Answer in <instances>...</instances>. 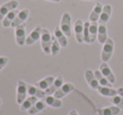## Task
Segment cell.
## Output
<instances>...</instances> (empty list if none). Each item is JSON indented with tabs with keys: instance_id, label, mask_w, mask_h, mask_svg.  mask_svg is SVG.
Wrapping results in <instances>:
<instances>
[{
	"instance_id": "35",
	"label": "cell",
	"mask_w": 123,
	"mask_h": 115,
	"mask_svg": "<svg viewBox=\"0 0 123 115\" xmlns=\"http://www.w3.org/2000/svg\"><path fill=\"white\" fill-rule=\"evenodd\" d=\"M1 103H2V102H1V100H0V105H1Z\"/></svg>"
},
{
	"instance_id": "22",
	"label": "cell",
	"mask_w": 123,
	"mask_h": 115,
	"mask_svg": "<svg viewBox=\"0 0 123 115\" xmlns=\"http://www.w3.org/2000/svg\"><path fill=\"white\" fill-rule=\"evenodd\" d=\"M19 12V11L17 10V9H14V10L8 13L5 17L4 18V19H3V25H4V27L7 28V27L11 26V24H12V22L14 21V19H15L16 15H17Z\"/></svg>"
},
{
	"instance_id": "15",
	"label": "cell",
	"mask_w": 123,
	"mask_h": 115,
	"mask_svg": "<svg viewBox=\"0 0 123 115\" xmlns=\"http://www.w3.org/2000/svg\"><path fill=\"white\" fill-rule=\"evenodd\" d=\"M121 112V108L117 106H111L108 108H99L97 110V113L99 115H117Z\"/></svg>"
},
{
	"instance_id": "7",
	"label": "cell",
	"mask_w": 123,
	"mask_h": 115,
	"mask_svg": "<svg viewBox=\"0 0 123 115\" xmlns=\"http://www.w3.org/2000/svg\"><path fill=\"white\" fill-rule=\"evenodd\" d=\"M62 84H63V78H62V76H58L54 80V81L51 83V86L45 90V94H46V96L54 94V93L62 86Z\"/></svg>"
},
{
	"instance_id": "6",
	"label": "cell",
	"mask_w": 123,
	"mask_h": 115,
	"mask_svg": "<svg viewBox=\"0 0 123 115\" xmlns=\"http://www.w3.org/2000/svg\"><path fill=\"white\" fill-rule=\"evenodd\" d=\"M15 38L16 42L19 46H23L25 45L26 40V32H25V26L24 24L17 26L15 29Z\"/></svg>"
},
{
	"instance_id": "23",
	"label": "cell",
	"mask_w": 123,
	"mask_h": 115,
	"mask_svg": "<svg viewBox=\"0 0 123 115\" xmlns=\"http://www.w3.org/2000/svg\"><path fill=\"white\" fill-rule=\"evenodd\" d=\"M107 29H106L105 24H99L98 27V34L97 39L100 44H103L107 40Z\"/></svg>"
},
{
	"instance_id": "36",
	"label": "cell",
	"mask_w": 123,
	"mask_h": 115,
	"mask_svg": "<svg viewBox=\"0 0 123 115\" xmlns=\"http://www.w3.org/2000/svg\"><path fill=\"white\" fill-rule=\"evenodd\" d=\"M88 1H93V0H88Z\"/></svg>"
},
{
	"instance_id": "18",
	"label": "cell",
	"mask_w": 123,
	"mask_h": 115,
	"mask_svg": "<svg viewBox=\"0 0 123 115\" xmlns=\"http://www.w3.org/2000/svg\"><path fill=\"white\" fill-rule=\"evenodd\" d=\"M103 6L100 3H96L95 6L93 9L92 12L90 13V15H89V19H90V22H97L99 19V16L102 12Z\"/></svg>"
},
{
	"instance_id": "26",
	"label": "cell",
	"mask_w": 123,
	"mask_h": 115,
	"mask_svg": "<svg viewBox=\"0 0 123 115\" xmlns=\"http://www.w3.org/2000/svg\"><path fill=\"white\" fill-rule=\"evenodd\" d=\"M55 78L53 76H47L46 77L45 79L41 80V81H38V82H36L35 83V86H36L37 87H39L40 89L41 90H46V88H48L51 85V83L54 81Z\"/></svg>"
},
{
	"instance_id": "27",
	"label": "cell",
	"mask_w": 123,
	"mask_h": 115,
	"mask_svg": "<svg viewBox=\"0 0 123 115\" xmlns=\"http://www.w3.org/2000/svg\"><path fill=\"white\" fill-rule=\"evenodd\" d=\"M94 73V76H95L96 79H97L98 82H99V84L100 85V86H110V87H111V86H112V84H111V83L107 79H106L105 76H104V75L101 73L100 71H98V70H96Z\"/></svg>"
},
{
	"instance_id": "29",
	"label": "cell",
	"mask_w": 123,
	"mask_h": 115,
	"mask_svg": "<svg viewBox=\"0 0 123 115\" xmlns=\"http://www.w3.org/2000/svg\"><path fill=\"white\" fill-rule=\"evenodd\" d=\"M110 102L116 106H117L119 108L123 109V97L120 96V95H116L114 97H111L110 98Z\"/></svg>"
},
{
	"instance_id": "28",
	"label": "cell",
	"mask_w": 123,
	"mask_h": 115,
	"mask_svg": "<svg viewBox=\"0 0 123 115\" xmlns=\"http://www.w3.org/2000/svg\"><path fill=\"white\" fill-rule=\"evenodd\" d=\"M51 40L52 42L51 46V54L52 56H56L60 52V44L55 35H51Z\"/></svg>"
},
{
	"instance_id": "9",
	"label": "cell",
	"mask_w": 123,
	"mask_h": 115,
	"mask_svg": "<svg viewBox=\"0 0 123 115\" xmlns=\"http://www.w3.org/2000/svg\"><path fill=\"white\" fill-rule=\"evenodd\" d=\"M29 12L30 11L28 9H24L21 11H19L17 15H16L15 19H14V21H13L12 24H11V27L16 28L17 26L20 25V24H22L24 21H25V19L28 18V16H29Z\"/></svg>"
},
{
	"instance_id": "33",
	"label": "cell",
	"mask_w": 123,
	"mask_h": 115,
	"mask_svg": "<svg viewBox=\"0 0 123 115\" xmlns=\"http://www.w3.org/2000/svg\"><path fill=\"white\" fill-rule=\"evenodd\" d=\"M69 115H79L77 113V111H76L75 109H73L70 111V113H69Z\"/></svg>"
},
{
	"instance_id": "2",
	"label": "cell",
	"mask_w": 123,
	"mask_h": 115,
	"mask_svg": "<svg viewBox=\"0 0 123 115\" xmlns=\"http://www.w3.org/2000/svg\"><path fill=\"white\" fill-rule=\"evenodd\" d=\"M113 51H114V42L112 39L107 38L106 41L104 43V46L102 48V52H101V60L104 62H107L111 59L112 56Z\"/></svg>"
},
{
	"instance_id": "19",
	"label": "cell",
	"mask_w": 123,
	"mask_h": 115,
	"mask_svg": "<svg viewBox=\"0 0 123 115\" xmlns=\"http://www.w3.org/2000/svg\"><path fill=\"white\" fill-rule=\"evenodd\" d=\"M46 103L44 100H41V101H37L29 110H28V113L31 115H34L36 113H40L42 110H44L46 108Z\"/></svg>"
},
{
	"instance_id": "25",
	"label": "cell",
	"mask_w": 123,
	"mask_h": 115,
	"mask_svg": "<svg viewBox=\"0 0 123 115\" xmlns=\"http://www.w3.org/2000/svg\"><path fill=\"white\" fill-rule=\"evenodd\" d=\"M98 25L97 22H91L89 24V41H90V44L94 43V41L97 39V34H98Z\"/></svg>"
},
{
	"instance_id": "5",
	"label": "cell",
	"mask_w": 123,
	"mask_h": 115,
	"mask_svg": "<svg viewBox=\"0 0 123 115\" xmlns=\"http://www.w3.org/2000/svg\"><path fill=\"white\" fill-rule=\"evenodd\" d=\"M18 6H19V3L16 0H11L9 2L3 4L0 7V19H4V18L5 17L8 13L14 9H16Z\"/></svg>"
},
{
	"instance_id": "17",
	"label": "cell",
	"mask_w": 123,
	"mask_h": 115,
	"mask_svg": "<svg viewBox=\"0 0 123 115\" xmlns=\"http://www.w3.org/2000/svg\"><path fill=\"white\" fill-rule=\"evenodd\" d=\"M54 35H55V37L57 39L60 46H62V47H66V46H68V40H67V38H66V35L64 34V33L62 31L61 28H60L59 26H56V27L55 28Z\"/></svg>"
},
{
	"instance_id": "11",
	"label": "cell",
	"mask_w": 123,
	"mask_h": 115,
	"mask_svg": "<svg viewBox=\"0 0 123 115\" xmlns=\"http://www.w3.org/2000/svg\"><path fill=\"white\" fill-rule=\"evenodd\" d=\"M99 69H100V71L104 76H105L106 79L111 83V84H114L116 82V77H115L114 74L111 71V68L109 67V66L107 65L106 62H104L103 61L100 64V66H99Z\"/></svg>"
},
{
	"instance_id": "13",
	"label": "cell",
	"mask_w": 123,
	"mask_h": 115,
	"mask_svg": "<svg viewBox=\"0 0 123 115\" xmlns=\"http://www.w3.org/2000/svg\"><path fill=\"white\" fill-rule=\"evenodd\" d=\"M111 11H112V9H111V6L109 4H106L103 7L102 12L100 14L99 20H98L99 24H105L109 21L111 15Z\"/></svg>"
},
{
	"instance_id": "4",
	"label": "cell",
	"mask_w": 123,
	"mask_h": 115,
	"mask_svg": "<svg viewBox=\"0 0 123 115\" xmlns=\"http://www.w3.org/2000/svg\"><path fill=\"white\" fill-rule=\"evenodd\" d=\"M26 94H27V84L22 80H19L17 82V101L18 104H21L25 99L26 98Z\"/></svg>"
},
{
	"instance_id": "32",
	"label": "cell",
	"mask_w": 123,
	"mask_h": 115,
	"mask_svg": "<svg viewBox=\"0 0 123 115\" xmlns=\"http://www.w3.org/2000/svg\"><path fill=\"white\" fill-rule=\"evenodd\" d=\"M117 92H118V95L123 97V87L118 88V89H117Z\"/></svg>"
},
{
	"instance_id": "12",
	"label": "cell",
	"mask_w": 123,
	"mask_h": 115,
	"mask_svg": "<svg viewBox=\"0 0 123 115\" xmlns=\"http://www.w3.org/2000/svg\"><path fill=\"white\" fill-rule=\"evenodd\" d=\"M41 28L40 26H37V27L35 28L31 31V34L28 35V37L26 38V40H25L26 46H31V45H33L34 43H36L41 38Z\"/></svg>"
},
{
	"instance_id": "30",
	"label": "cell",
	"mask_w": 123,
	"mask_h": 115,
	"mask_svg": "<svg viewBox=\"0 0 123 115\" xmlns=\"http://www.w3.org/2000/svg\"><path fill=\"white\" fill-rule=\"evenodd\" d=\"M89 22H85L84 24V40L86 43H89L90 44V41H89Z\"/></svg>"
},
{
	"instance_id": "10",
	"label": "cell",
	"mask_w": 123,
	"mask_h": 115,
	"mask_svg": "<svg viewBox=\"0 0 123 115\" xmlns=\"http://www.w3.org/2000/svg\"><path fill=\"white\" fill-rule=\"evenodd\" d=\"M74 89V86L72 83H65L62 84V86L54 93V97H56V98H62L64 96H66L67 94L70 93Z\"/></svg>"
},
{
	"instance_id": "24",
	"label": "cell",
	"mask_w": 123,
	"mask_h": 115,
	"mask_svg": "<svg viewBox=\"0 0 123 115\" xmlns=\"http://www.w3.org/2000/svg\"><path fill=\"white\" fill-rule=\"evenodd\" d=\"M37 99L38 98L34 96H31L29 98H25V101L21 103V106H20L21 111H28L37 102Z\"/></svg>"
},
{
	"instance_id": "1",
	"label": "cell",
	"mask_w": 123,
	"mask_h": 115,
	"mask_svg": "<svg viewBox=\"0 0 123 115\" xmlns=\"http://www.w3.org/2000/svg\"><path fill=\"white\" fill-rule=\"evenodd\" d=\"M41 47L46 54L51 53V34L50 31L46 29H41Z\"/></svg>"
},
{
	"instance_id": "16",
	"label": "cell",
	"mask_w": 123,
	"mask_h": 115,
	"mask_svg": "<svg viewBox=\"0 0 123 115\" xmlns=\"http://www.w3.org/2000/svg\"><path fill=\"white\" fill-rule=\"evenodd\" d=\"M27 93L31 96L36 97L37 98H44L46 97L45 92L40 89L36 86H31L27 84Z\"/></svg>"
},
{
	"instance_id": "31",
	"label": "cell",
	"mask_w": 123,
	"mask_h": 115,
	"mask_svg": "<svg viewBox=\"0 0 123 115\" xmlns=\"http://www.w3.org/2000/svg\"><path fill=\"white\" fill-rule=\"evenodd\" d=\"M9 62V58L5 57V56H1L0 57V71L7 65V63Z\"/></svg>"
},
{
	"instance_id": "20",
	"label": "cell",
	"mask_w": 123,
	"mask_h": 115,
	"mask_svg": "<svg viewBox=\"0 0 123 115\" xmlns=\"http://www.w3.org/2000/svg\"><path fill=\"white\" fill-rule=\"evenodd\" d=\"M42 99L46 102V104L52 107V108H61L62 105V101L59 98H56V97L51 96V95H48V96L45 97Z\"/></svg>"
},
{
	"instance_id": "21",
	"label": "cell",
	"mask_w": 123,
	"mask_h": 115,
	"mask_svg": "<svg viewBox=\"0 0 123 115\" xmlns=\"http://www.w3.org/2000/svg\"><path fill=\"white\" fill-rule=\"evenodd\" d=\"M97 90L99 94L105 97H114L116 95H118L117 90L113 89V88L110 87V86H103L99 85Z\"/></svg>"
},
{
	"instance_id": "14",
	"label": "cell",
	"mask_w": 123,
	"mask_h": 115,
	"mask_svg": "<svg viewBox=\"0 0 123 115\" xmlns=\"http://www.w3.org/2000/svg\"><path fill=\"white\" fill-rule=\"evenodd\" d=\"M85 79L87 81L89 86H90L92 89H96L99 87V84L98 82L97 79H96L95 76H94V73L91 70H86L85 71Z\"/></svg>"
},
{
	"instance_id": "8",
	"label": "cell",
	"mask_w": 123,
	"mask_h": 115,
	"mask_svg": "<svg viewBox=\"0 0 123 115\" xmlns=\"http://www.w3.org/2000/svg\"><path fill=\"white\" fill-rule=\"evenodd\" d=\"M84 23H83L82 19H78L75 21L74 24V32H75L76 40L79 43L84 42Z\"/></svg>"
},
{
	"instance_id": "3",
	"label": "cell",
	"mask_w": 123,
	"mask_h": 115,
	"mask_svg": "<svg viewBox=\"0 0 123 115\" xmlns=\"http://www.w3.org/2000/svg\"><path fill=\"white\" fill-rule=\"evenodd\" d=\"M62 31L64 33L66 36L70 37L72 35V27H71V15L68 13H64L62 14L61 20V24H60Z\"/></svg>"
},
{
	"instance_id": "34",
	"label": "cell",
	"mask_w": 123,
	"mask_h": 115,
	"mask_svg": "<svg viewBox=\"0 0 123 115\" xmlns=\"http://www.w3.org/2000/svg\"><path fill=\"white\" fill-rule=\"evenodd\" d=\"M48 1H51V2H60L61 0H48Z\"/></svg>"
}]
</instances>
